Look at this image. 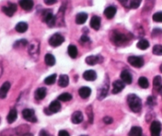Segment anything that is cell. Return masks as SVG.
<instances>
[{"label": "cell", "instance_id": "cell-1", "mask_svg": "<svg viewBox=\"0 0 162 136\" xmlns=\"http://www.w3.org/2000/svg\"><path fill=\"white\" fill-rule=\"evenodd\" d=\"M127 103L132 111L138 113L141 110V100L140 98L135 94H130L127 97Z\"/></svg>", "mask_w": 162, "mask_h": 136}, {"label": "cell", "instance_id": "cell-2", "mask_svg": "<svg viewBox=\"0 0 162 136\" xmlns=\"http://www.w3.org/2000/svg\"><path fill=\"white\" fill-rule=\"evenodd\" d=\"M111 39L112 42L115 43V45H119L126 43L130 38L128 37V35L125 34V33H121L118 30H114L112 31Z\"/></svg>", "mask_w": 162, "mask_h": 136}, {"label": "cell", "instance_id": "cell-3", "mask_svg": "<svg viewBox=\"0 0 162 136\" xmlns=\"http://www.w3.org/2000/svg\"><path fill=\"white\" fill-rule=\"evenodd\" d=\"M42 21L49 25V27H53L56 25V17L53 15V10L46 9L42 11Z\"/></svg>", "mask_w": 162, "mask_h": 136}, {"label": "cell", "instance_id": "cell-4", "mask_svg": "<svg viewBox=\"0 0 162 136\" xmlns=\"http://www.w3.org/2000/svg\"><path fill=\"white\" fill-rule=\"evenodd\" d=\"M28 51H29V54L31 56L37 58L38 55H39L40 51V43L38 41L33 40L29 44V48H28Z\"/></svg>", "mask_w": 162, "mask_h": 136}, {"label": "cell", "instance_id": "cell-5", "mask_svg": "<svg viewBox=\"0 0 162 136\" xmlns=\"http://www.w3.org/2000/svg\"><path fill=\"white\" fill-rule=\"evenodd\" d=\"M65 41V37H63L62 35L60 33H54L50 37L49 39V43L51 46L53 47H58L61 45H62V43Z\"/></svg>", "mask_w": 162, "mask_h": 136}, {"label": "cell", "instance_id": "cell-6", "mask_svg": "<svg viewBox=\"0 0 162 136\" xmlns=\"http://www.w3.org/2000/svg\"><path fill=\"white\" fill-rule=\"evenodd\" d=\"M22 116H23V118L25 120L29 121V122H35L37 121V117L35 115V112H34L33 109H24L22 111Z\"/></svg>", "mask_w": 162, "mask_h": 136}, {"label": "cell", "instance_id": "cell-7", "mask_svg": "<svg viewBox=\"0 0 162 136\" xmlns=\"http://www.w3.org/2000/svg\"><path fill=\"white\" fill-rule=\"evenodd\" d=\"M128 62L130 65L135 67V68H141L144 64V60L141 56H131L128 58Z\"/></svg>", "mask_w": 162, "mask_h": 136}, {"label": "cell", "instance_id": "cell-8", "mask_svg": "<svg viewBox=\"0 0 162 136\" xmlns=\"http://www.w3.org/2000/svg\"><path fill=\"white\" fill-rule=\"evenodd\" d=\"M161 131V123L159 121H153L150 125L151 136H160Z\"/></svg>", "mask_w": 162, "mask_h": 136}, {"label": "cell", "instance_id": "cell-9", "mask_svg": "<svg viewBox=\"0 0 162 136\" xmlns=\"http://www.w3.org/2000/svg\"><path fill=\"white\" fill-rule=\"evenodd\" d=\"M2 10L4 14L7 15L8 17H12L14 14L17 11V5L15 3H10L8 4V6H2Z\"/></svg>", "mask_w": 162, "mask_h": 136}, {"label": "cell", "instance_id": "cell-10", "mask_svg": "<svg viewBox=\"0 0 162 136\" xmlns=\"http://www.w3.org/2000/svg\"><path fill=\"white\" fill-rule=\"evenodd\" d=\"M104 13L107 19H112L117 13V8L115 6H110L106 8Z\"/></svg>", "mask_w": 162, "mask_h": 136}, {"label": "cell", "instance_id": "cell-11", "mask_svg": "<svg viewBox=\"0 0 162 136\" xmlns=\"http://www.w3.org/2000/svg\"><path fill=\"white\" fill-rule=\"evenodd\" d=\"M108 88H109V84L107 82H104V85L102 86L98 91V99H103L107 96L108 92Z\"/></svg>", "mask_w": 162, "mask_h": 136}, {"label": "cell", "instance_id": "cell-12", "mask_svg": "<svg viewBox=\"0 0 162 136\" xmlns=\"http://www.w3.org/2000/svg\"><path fill=\"white\" fill-rule=\"evenodd\" d=\"M125 87V84L122 80H115L113 83V89H112V93L118 94L121 92Z\"/></svg>", "mask_w": 162, "mask_h": 136}, {"label": "cell", "instance_id": "cell-13", "mask_svg": "<svg viewBox=\"0 0 162 136\" xmlns=\"http://www.w3.org/2000/svg\"><path fill=\"white\" fill-rule=\"evenodd\" d=\"M83 77L84 78V80H88V81H94L97 78V74L94 70H87L83 74Z\"/></svg>", "mask_w": 162, "mask_h": 136}, {"label": "cell", "instance_id": "cell-14", "mask_svg": "<svg viewBox=\"0 0 162 136\" xmlns=\"http://www.w3.org/2000/svg\"><path fill=\"white\" fill-rule=\"evenodd\" d=\"M121 79L122 81L124 83V84H130L132 83V80H133V78H132V76L131 74L127 70H123L122 72H121Z\"/></svg>", "mask_w": 162, "mask_h": 136}, {"label": "cell", "instance_id": "cell-15", "mask_svg": "<svg viewBox=\"0 0 162 136\" xmlns=\"http://www.w3.org/2000/svg\"><path fill=\"white\" fill-rule=\"evenodd\" d=\"M10 87V82H5L3 83L1 87H0V99H4L6 97L7 92L9 91Z\"/></svg>", "mask_w": 162, "mask_h": 136}, {"label": "cell", "instance_id": "cell-16", "mask_svg": "<svg viewBox=\"0 0 162 136\" xmlns=\"http://www.w3.org/2000/svg\"><path fill=\"white\" fill-rule=\"evenodd\" d=\"M90 25L92 29L99 30L100 28V25H101V18L99 16H93L92 17V19H91Z\"/></svg>", "mask_w": 162, "mask_h": 136}, {"label": "cell", "instance_id": "cell-17", "mask_svg": "<svg viewBox=\"0 0 162 136\" xmlns=\"http://www.w3.org/2000/svg\"><path fill=\"white\" fill-rule=\"evenodd\" d=\"M20 6L25 10H30L33 7V0H19Z\"/></svg>", "mask_w": 162, "mask_h": 136}, {"label": "cell", "instance_id": "cell-18", "mask_svg": "<svg viewBox=\"0 0 162 136\" xmlns=\"http://www.w3.org/2000/svg\"><path fill=\"white\" fill-rule=\"evenodd\" d=\"M61 103H60L58 100H54V101L52 102V103L49 104V107H48V109L49 110L51 114L58 112V111L61 110Z\"/></svg>", "mask_w": 162, "mask_h": 136}, {"label": "cell", "instance_id": "cell-19", "mask_svg": "<svg viewBox=\"0 0 162 136\" xmlns=\"http://www.w3.org/2000/svg\"><path fill=\"white\" fill-rule=\"evenodd\" d=\"M88 17V15L87 13H84V12L79 13L76 16V23L78 25H83L86 22Z\"/></svg>", "mask_w": 162, "mask_h": 136}, {"label": "cell", "instance_id": "cell-20", "mask_svg": "<svg viewBox=\"0 0 162 136\" xmlns=\"http://www.w3.org/2000/svg\"><path fill=\"white\" fill-rule=\"evenodd\" d=\"M83 119H84V116H83V114L81 111H75L72 115V122L75 124H79L80 122H82Z\"/></svg>", "mask_w": 162, "mask_h": 136}, {"label": "cell", "instance_id": "cell-21", "mask_svg": "<svg viewBox=\"0 0 162 136\" xmlns=\"http://www.w3.org/2000/svg\"><path fill=\"white\" fill-rule=\"evenodd\" d=\"M92 90L89 87H82L79 89V95L82 99H87L90 96Z\"/></svg>", "mask_w": 162, "mask_h": 136}, {"label": "cell", "instance_id": "cell-22", "mask_svg": "<svg viewBox=\"0 0 162 136\" xmlns=\"http://www.w3.org/2000/svg\"><path fill=\"white\" fill-rule=\"evenodd\" d=\"M46 93L47 91L45 87H39V88H37L36 90L35 93H34L35 99H37V100H41V99H43L45 97Z\"/></svg>", "mask_w": 162, "mask_h": 136}, {"label": "cell", "instance_id": "cell-23", "mask_svg": "<svg viewBox=\"0 0 162 136\" xmlns=\"http://www.w3.org/2000/svg\"><path fill=\"white\" fill-rule=\"evenodd\" d=\"M85 61H86L87 64H89V65H95V64H96L97 63L100 62V56L92 55V56H87L86 59H85Z\"/></svg>", "mask_w": 162, "mask_h": 136}, {"label": "cell", "instance_id": "cell-24", "mask_svg": "<svg viewBox=\"0 0 162 136\" xmlns=\"http://www.w3.org/2000/svg\"><path fill=\"white\" fill-rule=\"evenodd\" d=\"M69 84V77L67 75H61L59 77L58 84L60 87H65Z\"/></svg>", "mask_w": 162, "mask_h": 136}, {"label": "cell", "instance_id": "cell-25", "mask_svg": "<svg viewBox=\"0 0 162 136\" xmlns=\"http://www.w3.org/2000/svg\"><path fill=\"white\" fill-rule=\"evenodd\" d=\"M17 117H18V112L16 111V109L13 108L10 110L9 114H8L7 117H6V119H7V122H9V123H13V122L16 120Z\"/></svg>", "mask_w": 162, "mask_h": 136}, {"label": "cell", "instance_id": "cell-26", "mask_svg": "<svg viewBox=\"0 0 162 136\" xmlns=\"http://www.w3.org/2000/svg\"><path fill=\"white\" fill-rule=\"evenodd\" d=\"M28 29V24L24 21H20L15 26V30L18 33H25Z\"/></svg>", "mask_w": 162, "mask_h": 136}, {"label": "cell", "instance_id": "cell-27", "mask_svg": "<svg viewBox=\"0 0 162 136\" xmlns=\"http://www.w3.org/2000/svg\"><path fill=\"white\" fill-rule=\"evenodd\" d=\"M45 62L49 66H53L56 64V59L54 56L51 53H47L45 56Z\"/></svg>", "mask_w": 162, "mask_h": 136}, {"label": "cell", "instance_id": "cell-28", "mask_svg": "<svg viewBox=\"0 0 162 136\" xmlns=\"http://www.w3.org/2000/svg\"><path fill=\"white\" fill-rule=\"evenodd\" d=\"M129 136H142V129L140 126H133L130 130Z\"/></svg>", "mask_w": 162, "mask_h": 136}, {"label": "cell", "instance_id": "cell-29", "mask_svg": "<svg viewBox=\"0 0 162 136\" xmlns=\"http://www.w3.org/2000/svg\"><path fill=\"white\" fill-rule=\"evenodd\" d=\"M68 53L72 58H76L77 55H78V49L76 48V45H70L68 47Z\"/></svg>", "mask_w": 162, "mask_h": 136}, {"label": "cell", "instance_id": "cell-30", "mask_svg": "<svg viewBox=\"0 0 162 136\" xmlns=\"http://www.w3.org/2000/svg\"><path fill=\"white\" fill-rule=\"evenodd\" d=\"M137 47L139 49L145 50L149 47V42L146 39H141L140 41H138V42L137 43Z\"/></svg>", "mask_w": 162, "mask_h": 136}, {"label": "cell", "instance_id": "cell-31", "mask_svg": "<svg viewBox=\"0 0 162 136\" xmlns=\"http://www.w3.org/2000/svg\"><path fill=\"white\" fill-rule=\"evenodd\" d=\"M56 80H57V74H53V75L47 76L44 82H45V84H48V85H52L56 82Z\"/></svg>", "mask_w": 162, "mask_h": 136}, {"label": "cell", "instance_id": "cell-32", "mask_svg": "<svg viewBox=\"0 0 162 136\" xmlns=\"http://www.w3.org/2000/svg\"><path fill=\"white\" fill-rule=\"evenodd\" d=\"M138 84L141 87H142V88H147L149 85V80L146 77H145V76H141L140 78L138 79Z\"/></svg>", "mask_w": 162, "mask_h": 136}, {"label": "cell", "instance_id": "cell-33", "mask_svg": "<svg viewBox=\"0 0 162 136\" xmlns=\"http://www.w3.org/2000/svg\"><path fill=\"white\" fill-rule=\"evenodd\" d=\"M72 99V95L70 93H68V92H65V93H62L58 96V99L60 101L62 102H67L69 101Z\"/></svg>", "mask_w": 162, "mask_h": 136}, {"label": "cell", "instance_id": "cell-34", "mask_svg": "<svg viewBox=\"0 0 162 136\" xmlns=\"http://www.w3.org/2000/svg\"><path fill=\"white\" fill-rule=\"evenodd\" d=\"M86 113L88 117V121L90 123H92L94 121V113H93V109H92V105H89L88 107L86 108Z\"/></svg>", "mask_w": 162, "mask_h": 136}, {"label": "cell", "instance_id": "cell-35", "mask_svg": "<svg viewBox=\"0 0 162 136\" xmlns=\"http://www.w3.org/2000/svg\"><path fill=\"white\" fill-rule=\"evenodd\" d=\"M27 45H29L27 40L25 39H21V40H18V41H16L14 44V48H21V47H25Z\"/></svg>", "mask_w": 162, "mask_h": 136}, {"label": "cell", "instance_id": "cell-36", "mask_svg": "<svg viewBox=\"0 0 162 136\" xmlns=\"http://www.w3.org/2000/svg\"><path fill=\"white\" fill-rule=\"evenodd\" d=\"M155 0H146L145 1V4L144 6V9L143 10H145V11H149V10H152L153 6L154 5Z\"/></svg>", "mask_w": 162, "mask_h": 136}, {"label": "cell", "instance_id": "cell-37", "mask_svg": "<svg viewBox=\"0 0 162 136\" xmlns=\"http://www.w3.org/2000/svg\"><path fill=\"white\" fill-rule=\"evenodd\" d=\"M141 0H130L129 7L131 9H137L141 5Z\"/></svg>", "mask_w": 162, "mask_h": 136}, {"label": "cell", "instance_id": "cell-38", "mask_svg": "<svg viewBox=\"0 0 162 136\" xmlns=\"http://www.w3.org/2000/svg\"><path fill=\"white\" fill-rule=\"evenodd\" d=\"M153 53L156 56H161L162 55V45H155L153 48Z\"/></svg>", "mask_w": 162, "mask_h": 136}, {"label": "cell", "instance_id": "cell-39", "mask_svg": "<svg viewBox=\"0 0 162 136\" xmlns=\"http://www.w3.org/2000/svg\"><path fill=\"white\" fill-rule=\"evenodd\" d=\"M153 20L156 22H162V11H159L155 13L153 15Z\"/></svg>", "mask_w": 162, "mask_h": 136}, {"label": "cell", "instance_id": "cell-40", "mask_svg": "<svg viewBox=\"0 0 162 136\" xmlns=\"http://www.w3.org/2000/svg\"><path fill=\"white\" fill-rule=\"evenodd\" d=\"M162 83V78L160 77V76H156L153 78V84L154 87H160Z\"/></svg>", "mask_w": 162, "mask_h": 136}, {"label": "cell", "instance_id": "cell-41", "mask_svg": "<svg viewBox=\"0 0 162 136\" xmlns=\"http://www.w3.org/2000/svg\"><path fill=\"white\" fill-rule=\"evenodd\" d=\"M160 34H162V29L160 28H155L152 32L153 37H156V36H159Z\"/></svg>", "mask_w": 162, "mask_h": 136}, {"label": "cell", "instance_id": "cell-42", "mask_svg": "<svg viewBox=\"0 0 162 136\" xmlns=\"http://www.w3.org/2000/svg\"><path fill=\"white\" fill-rule=\"evenodd\" d=\"M104 122H105L106 124H111L113 122V119L110 116H106L104 118Z\"/></svg>", "mask_w": 162, "mask_h": 136}, {"label": "cell", "instance_id": "cell-43", "mask_svg": "<svg viewBox=\"0 0 162 136\" xmlns=\"http://www.w3.org/2000/svg\"><path fill=\"white\" fill-rule=\"evenodd\" d=\"M147 103H148L149 106H153L155 104V99L153 96H149L148 99H147Z\"/></svg>", "mask_w": 162, "mask_h": 136}, {"label": "cell", "instance_id": "cell-44", "mask_svg": "<svg viewBox=\"0 0 162 136\" xmlns=\"http://www.w3.org/2000/svg\"><path fill=\"white\" fill-rule=\"evenodd\" d=\"M57 0H44V2H45L46 5L48 6H51V5H53V4L57 3Z\"/></svg>", "mask_w": 162, "mask_h": 136}, {"label": "cell", "instance_id": "cell-45", "mask_svg": "<svg viewBox=\"0 0 162 136\" xmlns=\"http://www.w3.org/2000/svg\"><path fill=\"white\" fill-rule=\"evenodd\" d=\"M90 41V38L87 36V35H83L80 37V41H82V42H88V41Z\"/></svg>", "mask_w": 162, "mask_h": 136}, {"label": "cell", "instance_id": "cell-46", "mask_svg": "<svg viewBox=\"0 0 162 136\" xmlns=\"http://www.w3.org/2000/svg\"><path fill=\"white\" fill-rule=\"evenodd\" d=\"M58 136H70V135H69L68 131H66V130H61L59 131Z\"/></svg>", "mask_w": 162, "mask_h": 136}, {"label": "cell", "instance_id": "cell-47", "mask_svg": "<svg viewBox=\"0 0 162 136\" xmlns=\"http://www.w3.org/2000/svg\"><path fill=\"white\" fill-rule=\"evenodd\" d=\"M118 1H119V2H120V3L122 4V5H123V6H129V0H118Z\"/></svg>", "mask_w": 162, "mask_h": 136}, {"label": "cell", "instance_id": "cell-48", "mask_svg": "<svg viewBox=\"0 0 162 136\" xmlns=\"http://www.w3.org/2000/svg\"><path fill=\"white\" fill-rule=\"evenodd\" d=\"M2 72H3V70H2V65L0 64V77H1V76L2 75Z\"/></svg>", "mask_w": 162, "mask_h": 136}, {"label": "cell", "instance_id": "cell-49", "mask_svg": "<svg viewBox=\"0 0 162 136\" xmlns=\"http://www.w3.org/2000/svg\"><path fill=\"white\" fill-rule=\"evenodd\" d=\"M158 92L160 94V95H162V85H161V86H160V87H159Z\"/></svg>", "mask_w": 162, "mask_h": 136}, {"label": "cell", "instance_id": "cell-50", "mask_svg": "<svg viewBox=\"0 0 162 136\" xmlns=\"http://www.w3.org/2000/svg\"><path fill=\"white\" fill-rule=\"evenodd\" d=\"M160 71L162 72V64H160Z\"/></svg>", "mask_w": 162, "mask_h": 136}, {"label": "cell", "instance_id": "cell-51", "mask_svg": "<svg viewBox=\"0 0 162 136\" xmlns=\"http://www.w3.org/2000/svg\"><path fill=\"white\" fill-rule=\"evenodd\" d=\"M47 136H51V135H49V134H48V135H47Z\"/></svg>", "mask_w": 162, "mask_h": 136}, {"label": "cell", "instance_id": "cell-52", "mask_svg": "<svg viewBox=\"0 0 162 136\" xmlns=\"http://www.w3.org/2000/svg\"><path fill=\"white\" fill-rule=\"evenodd\" d=\"M81 136H87V135H81Z\"/></svg>", "mask_w": 162, "mask_h": 136}]
</instances>
